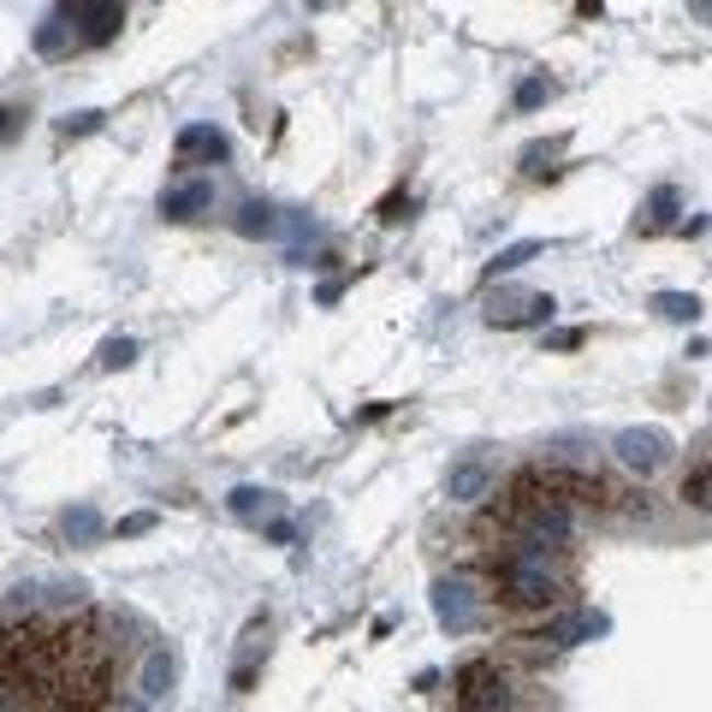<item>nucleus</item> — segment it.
I'll use <instances>...</instances> for the list:
<instances>
[{
  "mask_svg": "<svg viewBox=\"0 0 712 712\" xmlns=\"http://www.w3.org/2000/svg\"><path fill=\"white\" fill-rule=\"evenodd\" d=\"M499 594L511 606H534V612H541V606H552L558 600V576L546 570V558H529V552H517V558H505L499 564Z\"/></svg>",
  "mask_w": 712,
  "mask_h": 712,
  "instance_id": "obj_1",
  "label": "nucleus"
},
{
  "mask_svg": "<svg viewBox=\"0 0 712 712\" xmlns=\"http://www.w3.org/2000/svg\"><path fill=\"white\" fill-rule=\"evenodd\" d=\"M552 351H576V344H583V327H564V332H552Z\"/></svg>",
  "mask_w": 712,
  "mask_h": 712,
  "instance_id": "obj_29",
  "label": "nucleus"
},
{
  "mask_svg": "<svg viewBox=\"0 0 712 712\" xmlns=\"http://www.w3.org/2000/svg\"><path fill=\"white\" fill-rule=\"evenodd\" d=\"M653 315H659V321H677V327H694L701 321V297L694 292H653Z\"/></svg>",
  "mask_w": 712,
  "mask_h": 712,
  "instance_id": "obj_17",
  "label": "nucleus"
},
{
  "mask_svg": "<svg viewBox=\"0 0 712 712\" xmlns=\"http://www.w3.org/2000/svg\"><path fill=\"white\" fill-rule=\"evenodd\" d=\"M36 606H42V583H19V588L7 594V606H0V612L19 618V612H36Z\"/></svg>",
  "mask_w": 712,
  "mask_h": 712,
  "instance_id": "obj_23",
  "label": "nucleus"
},
{
  "mask_svg": "<svg viewBox=\"0 0 712 712\" xmlns=\"http://www.w3.org/2000/svg\"><path fill=\"white\" fill-rule=\"evenodd\" d=\"M261 534H268L273 546H285V541H297V522H285V517H268V522H261Z\"/></svg>",
  "mask_w": 712,
  "mask_h": 712,
  "instance_id": "obj_26",
  "label": "nucleus"
},
{
  "mask_svg": "<svg viewBox=\"0 0 712 712\" xmlns=\"http://www.w3.org/2000/svg\"><path fill=\"white\" fill-rule=\"evenodd\" d=\"M493 463L487 457H463V463H452V475H445V499L452 505H482L487 493H493Z\"/></svg>",
  "mask_w": 712,
  "mask_h": 712,
  "instance_id": "obj_7",
  "label": "nucleus"
},
{
  "mask_svg": "<svg viewBox=\"0 0 712 712\" xmlns=\"http://www.w3.org/2000/svg\"><path fill=\"white\" fill-rule=\"evenodd\" d=\"M404 214H410V196H386V202H381V221H386V226H398Z\"/></svg>",
  "mask_w": 712,
  "mask_h": 712,
  "instance_id": "obj_28",
  "label": "nucleus"
},
{
  "mask_svg": "<svg viewBox=\"0 0 712 712\" xmlns=\"http://www.w3.org/2000/svg\"><path fill=\"white\" fill-rule=\"evenodd\" d=\"M54 12L71 24L78 48H101V42H113V36H120V24H125L120 0H66V7H54Z\"/></svg>",
  "mask_w": 712,
  "mask_h": 712,
  "instance_id": "obj_3",
  "label": "nucleus"
},
{
  "mask_svg": "<svg viewBox=\"0 0 712 712\" xmlns=\"http://www.w3.org/2000/svg\"><path fill=\"white\" fill-rule=\"evenodd\" d=\"M546 101H552V78H522L517 95H511V108L517 113H534V108H546Z\"/></svg>",
  "mask_w": 712,
  "mask_h": 712,
  "instance_id": "obj_21",
  "label": "nucleus"
},
{
  "mask_svg": "<svg viewBox=\"0 0 712 712\" xmlns=\"http://www.w3.org/2000/svg\"><path fill=\"white\" fill-rule=\"evenodd\" d=\"M0 712H19V682H0Z\"/></svg>",
  "mask_w": 712,
  "mask_h": 712,
  "instance_id": "obj_31",
  "label": "nucleus"
},
{
  "mask_svg": "<svg viewBox=\"0 0 712 712\" xmlns=\"http://www.w3.org/2000/svg\"><path fill=\"white\" fill-rule=\"evenodd\" d=\"M83 594H90V588H83L78 576H71V583H54L48 594H42V606H54V612H66V606H71V612H78V606H83Z\"/></svg>",
  "mask_w": 712,
  "mask_h": 712,
  "instance_id": "obj_22",
  "label": "nucleus"
},
{
  "mask_svg": "<svg viewBox=\"0 0 712 712\" xmlns=\"http://www.w3.org/2000/svg\"><path fill=\"white\" fill-rule=\"evenodd\" d=\"M546 250V244L541 238H517V244H505V250L499 256H493L487 261V280H505V273H517V268H529V261L534 256H541Z\"/></svg>",
  "mask_w": 712,
  "mask_h": 712,
  "instance_id": "obj_18",
  "label": "nucleus"
},
{
  "mask_svg": "<svg viewBox=\"0 0 712 712\" xmlns=\"http://www.w3.org/2000/svg\"><path fill=\"white\" fill-rule=\"evenodd\" d=\"M172 155H179V167H191V161H226L231 155V143H226V131L221 125H184L179 137H172Z\"/></svg>",
  "mask_w": 712,
  "mask_h": 712,
  "instance_id": "obj_8",
  "label": "nucleus"
},
{
  "mask_svg": "<svg viewBox=\"0 0 712 712\" xmlns=\"http://www.w3.org/2000/svg\"><path fill=\"white\" fill-rule=\"evenodd\" d=\"M113 712H155V707L143 701V694H120V701H113Z\"/></svg>",
  "mask_w": 712,
  "mask_h": 712,
  "instance_id": "obj_30",
  "label": "nucleus"
},
{
  "mask_svg": "<svg viewBox=\"0 0 712 712\" xmlns=\"http://www.w3.org/2000/svg\"><path fill=\"white\" fill-rule=\"evenodd\" d=\"M428 600H433V618H440V630H452V635L475 630V588L463 583V576H440Z\"/></svg>",
  "mask_w": 712,
  "mask_h": 712,
  "instance_id": "obj_5",
  "label": "nucleus"
},
{
  "mask_svg": "<svg viewBox=\"0 0 712 712\" xmlns=\"http://www.w3.org/2000/svg\"><path fill=\"white\" fill-rule=\"evenodd\" d=\"M682 505H694V511H712V457H701L689 475H682Z\"/></svg>",
  "mask_w": 712,
  "mask_h": 712,
  "instance_id": "obj_19",
  "label": "nucleus"
},
{
  "mask_svg": "<svg viewBox=\"0 0 712 712\" xmlns=\"http://www.w3.org/2000/svg\"><path fill=\"white\" fill-rule=\"evenodd\" d=\"M24 120H31V113H24V108H0V149L24 137Z\"/></svg>",
  "mask_w": 712,
  "mask_h": 712,
  "instance_id": "obj_25",
  "label": "nucleus"
},
{
  "mask_svg": "<svg viewBox=\"0 0 712 712\" xmlns=\"http://www.w3.org/2000/svg\"><path fill=\"white\" fill-rule=\"evenodd\" d=\"M594 635H606V618L600 612H564V618L546 623L541 642H552V647H583V642H594Z\"/></svg>",
  "mask_w": 712,
  "mask_h": 712,
  "instance_id": "obj_10",
  "label": "nucleus"
},
{
  "mask_svg": "<svg viewBox=\"0 0 712 712\" xmlns=\"http://www.w3.org/2000/svg\"><path fill=\"white\" fill-rule=\"evenodd\" d=\"M101 120H108V113H95V108L66 113V120H60V137H66V143H71V137H90V131H101Z\"/></svg>",
  "mask_w": 712,
  "mask_h": 712,
  "instance_id": "obj_24",
  "label": "nucleus"
},
{
  "mask_svg": "<svg viewBox=\"0 0 712 712\" xmlns=\"http://www.w3.org/2000/svg\"><path fill=\"white\" fill-rule=\"evenodd\" d=\"M149 529H155V511H137V517L120 522V541H131V534H149Z\"/></svg>",
  "mask_w": 712,
  "mask_h": 712,
  "instance_id": "obj_27",
  "label": "nucleus"
},
{
  "mask_svg": "<svg viewBox=\"0 0 712 712\" xmlns=\"http://www.w3.org/2000/svg\"><path fill=\"white\" fill-rule=\"evenodd\" d=\"M570 534H576V511H570V505H558V499L529 505V517H522V552H529V558H541V552L564 546Z\"/></svg>",
  "mask_w": 712,
  "mask_h": 712,
  "instance_id": "obj_4",
  "label": "nucleus"
},
{
  "mask_svg": "<svg viewBox=\"0 0 712 712\" xmlns=\"http://www.w3.org/2000/svg\"><path fill=\"white\" fill-rule=\"evenodd\" d=\"M208 208H214V179H184L161 191V221H196Z\"/></svg>",
  "mask_w": 712,
  "mask_h": 712,
  "instance_id": "obj_9",
  "label": "nucleus"
},
{
  "mask_svg": "<svg viewBox=\"0 0 712 712\" xmlns=\"http://www.w3.org/2000/svg\"><path fill=\"white\" fill-rule=\"evenodd\" d=\"M231 231H238V238H280V208H273V202H244Z\"/></svg>",
  "mask_w": 712,
  "mask_h": 712,
  "instance_id": "obj_15",
  "label": "nucleus"
},
{
  "mask_svg": "<svg viewBox=\"0 0 712 712\" xmlns=\"http://www.w3.org/2000/svg\"><path fill=\"white\" fill-rule=\"evenodd\" d=\"M677 208H682L677 184H653V196H647V208H642V221H635V226H642V231H665L677 221Z\"/></svg>",
  "mask_w": 712,
  "mask_h": 712,
  "instance_id": "obj_16",
  "label": "nucleus"
},
{
  "mask_svg": "<svg viewBox=\"0 0 712 712\" xmlns=\"http://www.w3.org/2000/svg\"><path fill=\"white\" fill-rule=\"evenodd\" d=\"M552 315H558V303L541 292V297H522L517 309H505V315H487V321L505 327V332H517V327H541V321H552Z\"/></svg>",
  "mask_w": 712,
  "mask_h": 712,
  "instance_id": "obj_14",
  "label": "nucleus"
},
{
  "mask_svg": "<svg viewBox=\"0 0 712 712\" xmlns=\"http://www.w3.org/2000/svg\"><path fill=\"white\" fill-rule=\"evenodd\" d=\"M671 433L665 428H618L612 433V457H618V470H630V475H659L665 463H671Z\"/></svg>",
  "mask_w": 712,
  "mask_h": 712,
  "instance_id": "obj_2",
  "label": "nucleus"
},
{
  "mask_svg": "<svg viewBox=\"0 0 712 712\" xmlns=\"http://www.w3.org/2000/svg\"><path fill=\"white\" fill-rule=\"evenodd\" d=\"M95 362H101V369H131V362H137V339H125V332H120V339H101V351H95Z\"/></svg>",
  "mask_w": 712,
  "mask_h": 712,
  "instance_id": "obj_20",
  "label": "nucleus"
},
{
  "mask_svg": "<svg viewBox=\"0 0 712 712\" xmlns=\"http://www.w3.org/2000/svg\"><path fill=\"white\" fill-rule=\"evenodd\" d=\"M31 48L42 54V60H66L71 48H78V36H71V24L60 19V12H48V19L36 24V36H31Z\"/></svg>",
  "mask_w": 712,
  "mask_h": 712,
  "instance_id": "obj_12",
  "label": "nucleus"
},
{
  "mask_svg": "<svg viewBox=\"0 0 712 712\" xmlns=\"http://www.w3.org/2000/svg\"><path fill=\"white\" fill-rule=\"evenodd\" d=\"M172 682H179V659H172V647L155 642L149 653H143V665H137V694L149 707H161L167 694H172Z\"/></svg>",
  "mask_w": 712,
  "mask_h": 712,
  "instance_id": "obj_6",
  "label": "nucleus"
},
{
  "mask_svg": "<svg viewBox=\"0 0 712 712\" xmlns=\"http://www.w3.org/2000/svg\"><path fill=\"white\" fill-rule=\"evenodd\" d=\"M60 534L71 546H95L101 534H108V522H101L95 505H71V511H60Z\"/></svg>",
  "mask_w": 712,
  "mask_h": 712,
  "instance_id": "obj_13",
  "label": "nucleus"
},
{
  "mask_svg": "<svg viewBox=\"0 0 712 712\" xmlns=\"http://www.w3.org/2000/svg\"><path fill=\"white\" fill-rule=\"evenodd\" d=\"M226 511L238 517V522H268L273 511H280V493L273 487H256V482H238L226 493Z\"/></svg>",
  "mask_w": 712,
  "mask_h": 712,
  "instance_id": "obj_11",
  "label": "nucleus"
}]
</instances>
